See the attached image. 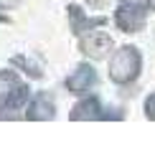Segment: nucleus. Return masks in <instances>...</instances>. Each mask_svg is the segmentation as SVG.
Masks as SVG:
<instances>
[{"label": "nucleus", "mask_w": 155, "mask_h": 152, "mask_svg": "<svg viewBox=\"0 0 155 152\" xmlns=\"http://www.w3.org/2000/svg\"><path fill=\"white\" fill-rule=\"evenodd\" d=\"M147 114H153V117H155V97L147 101Z\"/></svg>", "instance_id": "7ed1b4c3"}, {"label": "nucleus", "mask_w": 155, "mask_h": 152, "mask_svg": "<svg viewBox=\"0 0 155 152\" xmlns=\"http://www.w3.org/2000/svg\"><path fill=\"white\" fill-rule=\"evenodd\" d=\"M137 53H135V48H122L117 56L112 59V79L114 81H127V79H132L135 74H137Z\"/></svg>", "instance_id": "f257e3e1"}, {"label": "nucleus", "mask_w": 155, "mask_h": 152, "mask_svg": "<svg viewBox=\"0 0 155 152\" xmlns=\"http://www.w3.org/2000/svg\"><path fill=\"white\" fill-rule=\"evenodd\" d=\"M79 71H81V79H69V86L76 89V91H84L94 81V74H92V68H79Z\"/></svg>", "instance_id": "f03ea898"}]
</instances>
